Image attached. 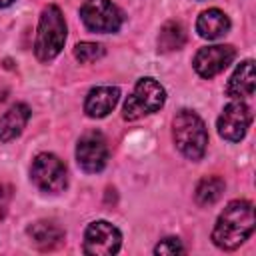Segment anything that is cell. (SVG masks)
<instances>
[{
    "label": "cell",
    "instance_id": "52a82bcc",
    "mask_svg": "<svg viewBox=\"0 0 256 256\" xmlns=\"http://www.w3.org/2000/svg\"><path fill=\"white\" fill-rule=\"evenodd\" d=\"M122 244V234L120 230L106 222V220H96L88 224L84 232V252L94 254V256H110L120 250Z\"/></svg>",
    "mask_w": 256,
    "mask_h": 256
},
{
    "label": "cell",
    "instance_id": "8992f818",
    "mask_svg": "<svg viewBox=\"0 0 256 256\" xmlns=\"http://www.w3.org/2000/svg\"><path fill=\"white\" fill-rule=\"evenodd\" d=\"M80 18L92 32L108 34L122 26V12L110 0H84L80 6Z\"/></svg>",
    "mask_w": 256,
    "mask_h": 256
},
{
    "label": "cell",
    "instance_id": "3957f363",
    "mask_svg": "<svg viewBox=\"0 0 256 256\" xmlns=\"http://www.w3.org/2000/svg\"><path fill=\"white\" fill-rule=\"evenodd\" d=\"M172 136H174L176 148L188 160H200L204 156L206 144H208V132L202 118L196 112L180 110L174 118Z\"/></svg>",
    "mask_w": 256,
    "mask_h": 256
},
{
    "label": "cell",
    "instance_id": "277c9868",
    "mask_svg": "<svg viewBox=\"0 0 256 256\" xmlns=\"http://www.w3.org/2000/svg\"><path fill=\"white\" fill-rule=\"evenodd\" d=\"M166 92L154 78H140L124 102V120H138L146 114H152L164 106Z\"/></svg>",
    "mask_w": 256,
    "mask_h": 256
},
{
    "label": "cell",
    "instance_id": "7c38bea8",
    "mask_svg": "<svg viewBox=\"0 0 256 256\" xmlns=\"http://www.w3.org/2000/svg\"><path fill=\"white\" fill-rule=\"evenodd\" d=\"M30 120V108L26 104H14L0 118V142H10L22 134L26 122Z\"/></svg>",
    "mask_w": 256,
    "mask_h": 256
},
{
    "label": "cell",
    "instance_id": "e0dca14e",
    "mask_svg": "<svg viewBox=\"0 0 256 256\" xmlns=\"http://www.w3.org/2000/svg\"><path fill=\"white\" fill-rule=\"evenodd\" d=\"M222 192H224V180L218 176H206L198 182L194 196L200 206H210L222 196Z\"/></svg>",
    "mask_w": 256,
    "mask_h": 256
},
{
    "label": "cell",
    "instance_id": "4fadbf2b",
    "mask_svg": "<svg viewBox=\"0 0 256 256\" xmlns=\"http://www.w3.org/2000/svg\"><path fill=\"white\" fill-rule=\"evenodd\" d=\"M28 236L40 250H54L64 242V230L48 220H38L32 226H28Z\"/></svg>",
    "mask_w": 256,
    "mask_h": 256
},
{
    "label": "cell",
    "instance_id": "d6986e66",
    "mask_svg": "<svg viewBox=\"0 0 256 256\" xmlns=\"http://www.w3.org/2000/svg\"><path fill=\"white\" fill-rule=\"evenodd\" d=\"M182 252H184V246L178 238H164L154 248V254H182Z\"/></svg>",
    "mask_w": 256,
    "mask_h": 256
},
{
    "label": "cell",
    "instance_id": "8fae6325",
    "mask_svg": "<svg viewBox=\"0 0 256 256\" xmlns=\"http://www.w3.org/2000/svg\"><path fill=\"white\" fill-rule=\"evenodd\" d=\"M120 98V90L116 86H98L92 88L86 96L84 102V112L90 118H104L108 112L114 110V106L118 104Z\"/></svg>",
    "mask_w": 256,
    "mask_h": 256
},
{
    "label": "cell",
    "instance_id": "ffe728a7",
    "mask_svg": "<svg viewBox=\"0 0 256 256\" xmlns=\"http://www.w3.org/2000/svg\"><path fill=\"white\" fill-rule=\"evenodd\" d=\"M10 198H12V190L8 184L0 182V220L6 216L8 206H10Z\"/></svg>",
    "mask_w": 256,
    "mask_h": 256
},
{
    "label": "cell",
    "instance_id": "9c48e42d",
    "mask_svg": "<svg viewBox=\"0 0 256 256\" xmlns=\"http://www.w3.org/2000/svg\"><path fill=\"white\" fill-rule=\"evenodd\" d=\"M252 122V112L244 102H230L218 118V134L228 142H240Z\"/></svg>",
    "mask_w": 256,
    "mask_h": 256
},
{
    "label": "cell",
    "instance_id": "5bb4252c",
    "mask_svg": "<svg viewBox=\"0 0 256 256\" xmlns=\"http://www.w3.org/2000/svg\"><path fill=\"white\" fill-rule=\"evenodd\" d=\"M226 94L230 98H250L254 94V62L244 60L228 80Z\"/></svg>",
    "mask_w": 256,
    "mask_h": 256
},
{
    "label": "cell",
    "instance_id": "30bf717a",
    "mask_svg": "<svg viewBox=\"0 0 256 256\" xmlns=\"http://www.w3.org/2000/svg\"><path fill=\"white\" fill-rule=\"evenodd\" d=\"M236 50L230 44H216V46H206L200 48L194 56V70L202 76V78H212L216 74H220L224 68H228V64L234 60Z\"/></svg>",
    "mask_w": 256,
    "mask_h": 256
},
{
    "label": "cell",
    "instance_id": "ba28073f",
    "mask_svg": "<svg viewBox=\"0 0 256 256\" xmlns=\"http://www.w3.org/2000/svg\"><path fill=\"white\" fill-rule=\"evenodd\" d=\"M76 162L84 172H100L108 162V144L100 132H88L76 146Z\"/></svg>",
    "mask_w": 256,
    "mask_h": 256
},
{
    "label": "cell",
    "instance_id": "44dd1931",
    "mask_svg": "<svg viewBox=\"0 0 256 256\" xmlns=\"http://www.w3.org/2000/svg\"><path fill=\"white\" fill-rule=\"evenodd\" d=\"M10 4H14V0H0V8H8Z\"/></svg>",
    "mask_w": 256,
    "mask_h": 256
},
{
    "label": "cell",
    "instance_id": "6da1fadb",
    "mask_svg": "<svg viewBox=\"0 0 256 256\" xmlns=\"http://www.w3.org/2000/svg\"><path fill=\"white\" fill-rule=\"evenodd\" d=\"M254 230V206L248 200H232L222 214L218 216L214 230H212V240L218 248L224 250H234L238 248L244 240Z\"/></svg>",
    "mask_w": 256,
    "mask_h": 256
},
{
    "label": "cell",
    "instance_id": "5b68a950",
    "mask_svg": "<svg viewBox=\"0 0 256 256\" xmlns=\"http://www.w3.org/2000/svg\"><path fill=\"white\" fill-rule=\"evenodd\" d=\"M30 178L42 192H62L66 188V166L64 162L54 154H38L30 168Z\"/></svg>",
    "mask_w": 256,
    "mask_h": 256
},
{
    "label": "cell",
    "instance_id": "7a4b0ae2",
    "mask_svg": "<svg viewBox=\"0 0 256 256\" xmlns=\"http://www.w3.org/2000/svg\"><path fill=\"white\" fill-rule=\"evenodd\" d=\"M66 42V22L58 6H46L40 14L34 54L40 62H48L60 54Z\"/></svg>",
    "mask_w": 256,
    "mask_h": 256
},
{
    "label": "cell",
    "instance_id": "9a60e30c",
    "mask_svg": "<svg viewBox=\"0 0 256 256\" xmlns=\"http://www.w3.org/2000/svg\"><path fill=\"white\" fill-rule=\"evenodd\" d=\"M228 30H230V20L218 8L204 10L196 20V32L208 40H216V38L224 36Z\"/></svg>",
    "mask_w": 256,
    "mask_h": 256
},
{
    "label": "cell",
    "instance_id": "2e32d148",
    "mask_svg": "<svg viewBox=\"0 0 256 256\" xmlns=\"http://www.w3.org/2000/svg\"><path fill=\"white\" fill-rule=\"evenodd\" d=\"M186 44V32H184V26L176 20H170L166 22L162 28H160V34H158V48L162 52H172V50H180L182 46Z\"/></svg>",
    "mask_w": 256,
    "mask_h": 256
},
{
    "label": "cell",
    "instance_id": "ac0fdd59",
    "mask_svg": "<svg viewBox=\"0 0 256 256\" xmlns=\"http://www.w3.org/2000/svg\"><path fill=\"white\" fill-rule=\"evenodd\" d=\"M74 56L76 60H80L82 64H88V62H96L98 58L104 56V48L96 42H80L76 44L74 48Z\"/></svg>",
    "mask_w": 256,
    "mask_h": 256
}]
</instances>
